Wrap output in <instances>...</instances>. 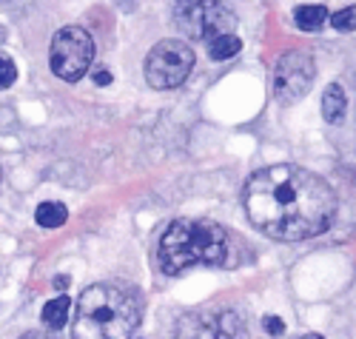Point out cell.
<instances>
[{"label": "cell", "instance_id": "cell-1", "mask_svg": "<svg viewBox=\"0 0 356 339\" xmlns=\"http://www.w3.org/2000/svg\"><path fill=\"white\" fill-rule=\"evenodd\" d=\"M245 211L262 234L282 242H300L328 231L337 214V194L314 171L271 166L248 180Z\"/></svg>", "mask_w": 356, "mask_h": 339}, {"label": "cell", "instance_id": "cell-2", "mask_svg": "<svg viewBox=\"0 0 356 339\" xmlns=\"http://www.w3.org/2000/svg\"><path fill=\"white\" fill-rule=\"evenodd\" d=\"M236 245L234 237L214 220L205 217H183L174 220L163 237H160V249L157 260L163 274L168 276H180L191 268H225L234 265Z\"/></svg>", "mask_w": 356, "mask_h": 339}, {"label": "cell", "instance_id": "cell-3", "mask_svg": "<svg viewBox=\"0 0 356 339\" xmlns=\"http://www.w3.org/2000/svg\"><path fill=\"white\" fill-rule=\"evenodd\" d=\"M140 325L137 297L117 283L88 285L77 299L74 339H131Z\"/></svg>", "mask_w": 356, "mask_h": 339}, {"label": "cell", "instance_id": "cell-4", "mask_svg": "<svg viewBox=\"0 0 356 339\" xmlns=\"http://www.w3.org/2000/svg\"><path fill=\"white\" fill-rule=\"evenodd\" d=\"M174 20L191 40L211 43L222 35H236V17L220 0H177Z\"/></svg>", "mask_w": 356, "mask_h": 339}, {"label": "cell", "instance_id": "cell-5", "mask_svg": "<svg viewBox=\"0 0 356 339\" xmlns=\"http://www.w3.org/2000/svg\"><path fill=\"white\" fill-rule=\"evenodd\" d=\"M92 57H95V43H92V35H88L83 26L60 29L51 40V49H49L51 72L69 83H77L88 72Z\"/></svg>", "mask_w": 356, "mask_h": 339}, {"label": "cell", "instance_id": "cell-6", "mask_svg": "<svg viewBox=\"0 0 356 339\" xmlns=\"http://www.w3.org/2000/svg\"><path fill=\"white\" fill-rule=\"evenodd\" d=\"M194 69V52L183 40H160L145 57V80L154 88H177Z\"/></svg>", "mask_w": 356, "mask_h": 339}, {"label": "cell", "instance_id": "cell-7", "mask_svg": "<svg viewBox=\"0 0 356 339\" xmlns=\"http://www.w3.org/2000/svg\"><path fill=\"white\" fill-rule=\"evenodd\" d=\"M174 339H248V325L234 308H202L180 320Z\"/></svg>", "mask_w": 356, "mask_h": 339}, {"label": "cell", "instance_id": "cell-8", "mask_svg": "<svg viewBox=\"0 0 356 339\" xmlns=\"http://www.w3.org/2000/svg\"><path fill=\"white\" fill-rule=\"evenodd\" d=\"M316 77V66L308 52H285L274 66V97L280 103H296L305 97Z\"/></svg>", "mask_w": 356, "mask_h": 339}, {"label": "cell", "instance_id": "cell-9", "mask_svg": "<svg viewBox=\"0 0 356 339\" xmlns=\"http://www.w3.org/2000/svg\"><path fill=\"white\" fill-rule=\"evenodd\" d=\"M69 314H72V299L57 297V299L46 302V308H43V325L49 331H60L69 322Z\"/></svg>", "mask_w": 356, "mask_h": 339}, {"label": "cell", "instance_id": "cell-10", "mask_svg": "<svg viewBox=\"0 0 356 339\" xmlns=\"http://www.w3.org/2000/svg\"><path fill=\"white\" fill-rule=\"evenodd\" d=\"M345 95H342V88L334 83L328 86V91H325V97H322V117L328 120V123H342L345 120Z\"/></svg>", "mask_w": 356, "mask_h": 339}, {"label": "cell", "instance_id": "cell-11", "mask_svg": "<svg viewBox=\"0 0 356 339\" xmlns=\"http://www.w3.org/2000/svg\"><path fill=\"white\" fill-rule=\"evenodd\" d=\"M328 20V9L325 6H296L293 12V23L302 29V32H319Z\"/></svg>", "mask_w": 356, "mask_h": 339}, {"label": "cell", "instance_id": "cell-12", "mask_svg": "<svg viewBox=\"0 0 356 339\" xmlns=\"http://www.w3.org/2000/svg\"><path fill=\"white\" fill-rule=\"evenodd\" d=\"M35 220L43 228H60L69 220V211H66L63 203H40L38 211H35Z\"/></svg>", "mask_w": 356, "mask_h": 339}, {"label": "cell", "instance_id": "cell-13", "mask_svg": "<svg viewBox=\"0 0 356 339\" xmlns=\"http://www.w3.org/2000/svg\"><path fill=\"white\" fill-rule=\"evenodd\" d=\"M240 49H243V40L236 38V35H222V38H217V40L209 43L211 60H231V57L240 54Z\"/></svg>", "mask_w": 356, "mask_h": 339}, {"label": "cell", "instance_id": "cell-14", "mask_svg": "<svg viewBox=\"0 0 356 339\" xmlns=\"http://www.w3.org/2000/svg\"><path fill=\"white\" fill-rule=\"evenodd\" d=\"M15 80H17V66H15V60L6 57V54H0V91L9 88Z\"/></svg>", "mask_w": 356, "mask_h": 339}, {"label": "cell", "instance_id": "cell-15", "mask_svg": "<svg viewBox=\"0 0 356 339\" xmlns=\"http://www.w3.org/2000/svg\"><path fill=\"white\" fill-rule=\"evenodd\" d=\"M353 23H356L353 6H350V9H339V12L331 17V26H334V29H339V32H350V29H353Z\"/></svg>", "mask_w": 356, "mask_h": 339}, {"label": "cell", "instance_id": "cell-16", "mask_svg": "<svg viewBox=\"0 0 356 339\" xmlns=\"http://www.w3.org/2000/svg\"><path fill=\"white\" fill-rule=\"evenodd\" d=\"M262 325H265V331H268L271 336H282V333H285V322H282L280 317H265Z\"/></svg>", "mask_w": 356, "mask_h": 339}, {"label": "cell", "instance_id": "cell-17", "mask_svg": "<svg viewBox=\"0 0 356 339\" xmlns=\"http://www.w3.org/2000/svg\"><path fill=\"white\" fill-rule=\"evenodd\" d=\"M20 339H54L51 333H43V331H29V333H23Z\"/></svg>", "mask_w": 356, "mask_h": 339}, {"label": "cell", "instance_id": "cell-18", "mask_svg": "<svg viewBox=\"0 0 356 339\" xmlns=\"http://www.w3.org/2000/svg\"><path fill=\"white\" fill-rule=\"evenodd\" d=\"M95 83L97 86H108L111 83V74L108 72H95Z\"/></svg>", "mask_w": 356, "mask_h": 339}, {"label": "cell", "instance_id": "cell-19", "mask_svg": "<svg viewBox=\"0 0 356 339\" xmlns=\"http://www.w3.org/2000/svg\"><path fill=\"white\" fill-rule=\"evenodd\" d=\"M300 339H325V336H319V333H305V336H300Z\"/></svg>", "mask_w": 356, "mask_h": 339}]
</instances>
